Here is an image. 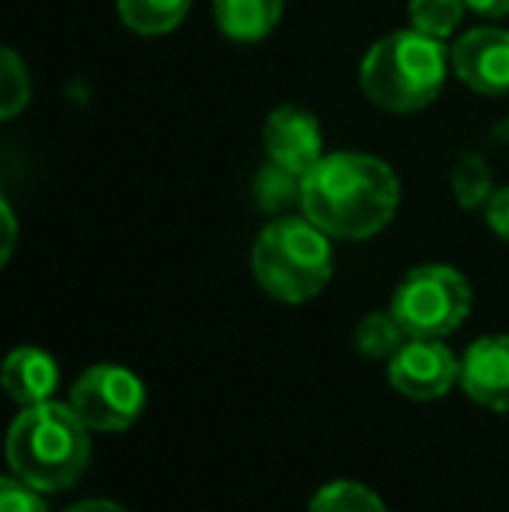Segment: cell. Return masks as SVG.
<instances>
[{"label":"cell","mask_w":509,"mask_h":512,"mask_svg":"<svg viewBox=\"0 0 509 512\" xmlns=\"http://www.w3.org/2000/svg\"><path fill=\"white\" fill-rule=\"evenodd\" d=\"M335 269L332 237L307 216H279L265 223L252 248V272L279 304H307L328 286Z\"/></svg>","instance_id":"277c9868"},{"label":"cell","mask_w":509,"mask_h":512,"mask_svg":"<svg viewBox=\"0 0 509 512\" xmlns=\"http://www.w3.org/2000/svg\"><path fill=\"white\" fill-rule=\"evenodd\" d=\"M70 405L42 401L21 408L7 432V464L39 492H63L81 481L91 460V436Z\"/></svg>","instance_id":"7a4b0ae2"},{"label":"cell","mask_w":509,"mask_h":512,"mask_svg":"<svg viewBox=\"0 0 509 512\" xmlns=\"http://www.w3.org/2000/svg\"><path fill=\"white\" fill-rule=\"evenodd\" d=\"M447 67L450 49L443 39L408 25L381 35L367 49L360 60V91L384 112L412 115L440 98Z\"/></svg>","instance_id":"3957f363"},{"label":"cell","mask_w":509,"mask_h":512,"mask_svg":"<svg viewBox=\"0 0 509 512\" xmlns=\"http://www.w3.org/2000/svg\"><path fill=\"white\" fill-rule=\"evenodd\" d=\"M0 220H4V248H0V262H11V251H14V237H18V223H14V209L11 203H0Z\"/></svg>","instance_id":"7402d4cb"},{"label":"cell","mask_w":509,"mask_h":512,"mask_svg":"<svg viewBox=\"0 0 509 512\" xmlns=\"http://www.w3.org/2000/svg\"><path fill=\"white\" fill-rule=\"evenodd\" d=\"M262 147H265V161L304 178L325 157V136H321L318 115L300 105L272 108L262 126Z\"/></svg>","instance_id":"9c48e42d"},{"label":"cell","mask_w":509,"mask_h":512,"mask_svg":"<svg viewBox=\"0 0 509 512\" xmlns=\"http://www.w3.org/2000/svg\"><path fill=\"white\" fill-rule=\"evenodd\" d=\"M286 0H210L217 32L231 42H262L276 32Z\"/></svg>","instance_id":"7c38bea8"},{"label":"cell","mask_w":509,"mask_h":512,"mask_svg":"<svg viewBox=\"0 0 509 512\" xmlns=\"http://www.w3.org/2000/svg\"><path fill=\"white\" fill-rule=\"evenodd\" d=\"M143 405H147L143 380L126 366L98 363L70 387V408L91 432H126L143 415Z\"/></svg>","instance_id":"8992f818"},{"label":"cell","mask_w":509,"mask_h":512,"mask_svg":"<svg viewBox=\"0 0 509 512\" xmlns=\"http://www.w3.org/2000/svg\"><path fill=\"white\" fill-rule=\"evenodd\" d=\"M32 98V77L14 49L0 53V119H14Z\"/></svg>","instance_id":"d6986e66"},{"label":"cell","mask_w":509,"mask_h":512,"mask_svg":"<svg viewBox=\"0 0 509 512\" xmlns=\"http://www.w3.org/2000/svg\"><path fill=\"white\" fill-rule=\"evenodd\" d=\"M252 196L255 206L265 209V213H283L290 206H300V175L265 161V168L258 171L252 182Z\"/></svg>","instance_id":"e0dca14e"},{"label":"cell","mask_w":509,"mask_h":512,"mask_svg":"<svg viewBox=\"0 0 509 512\" xmlns=\"http://www.w3.org/2000/svg\"><path fill=\"white\" fill-rule=\"evenodd\" d=\"M387 380L405 398L436 401L461 384V359L443 338H405V345L387 359Z\"/></svg>","instance_id":"52a82bcc"},{"label":"cell","mask_w":509,"mask_h":512,"mask_svg":"<svg viewBox=\"0 0 509 512\" xmlns=\"http://www.w3.org/2000/svg\"><path fill=\"white\" fill-rule=\"evenodd\" d=\"M67 512H129V509L119 506V502H109V499H88V502H77V506H70Z\"/></svg>","instance_id":"cb8c5ba5"},{"label":"cell","mask_w":509,"mask_h":512,"mask_svg":"<svg viewBox=\"0 0 509 512\" xmlns=\"http://www.w3.org/2000/svg\"><path fill=\"white\" fill-rule=\"evenodd\" d=\"M450 70L475 95H509V32L506 28H471L450 46Z\"/></svg>","instance_id":"ba28073f"},{"label":"cell","mask_w":509,"mask_h":512,"mask_svg":"<svg viewBox=\"0 0 509 512\" xmlns=\"http://www.w3.org/2000/svg\"><path fill=\"white\" fill-rule=\"evenodd\" d=\"M0 512H49L42 502V492L18 478V474H7L0 481Z\"/></svg>","instance_id":"ffe728a7"},{"label":"cell","mask_w":509,"mask_h":512,"mask_svg":"<svg viewBox=\"0 0 509 512\" xmlns=\"http://www.w3.org/2000/svg\"><path fill=\"white\" fill-rule=\"evenodd\" d=\"M307 512H387L377 492L360 481H332L311 499Z\"/></svg>","instance_id":"ac0fdd59"},{"label":"cell","mask_w":509,"mask_h":512,"mask_svg":"<svg viewBox=\"0 0 509 512\" xmlns=\"http://www.w3.org/2000/svg\"><path fill=\"white\" fill-rule=\"evenodd\" d=\"M482 213H485V223H489L492 234L509 241V185L492 192V199L485 203Z\"/></svg>","instance_id":"44dd1931"},{"label":"cell","mask_w":509,"mask_h":512,"mask_svg":"<svg viewBox=\"0 0 509 512\" xmlns=\"http://www.w3.org/2000/svg\"><path fill=\"white\" fill-rule=\"evenodd\" d=\"M461 387L475 405L509 411V335H485L461 359Z\"/></svg>","instance_id":"30bf717a"},{"label":"cell","mask_w":509,"mask_h":512,"mask_svg":"<svg viewBox=\"0 0 509 512\" xmlns=\"http://www.w3.org/2000/svg\"><path fill=\"white\" fill-rule=\"evenodd\" d=\"M56 387H60V366L46 349L35 345H21V349L7 352L4 359V391L18 401L21 408L53 401Z\"/></svg>","instance_id":"8fae6325"},{"label":"cell","mask_w":509,"mask_h":512,"mask_svg":"<svg viewBox=\"0 0 509 512\" xmlns=\"http://www.w3.org/2000/svg\"><path fill=\"white\" fill-rule=\"evenodd\" d=\"M405 328L398 324V317L391 314V307L387 310H374V314H367L360 324H356V352L367 359H391L394 352L405 345Z\"/></svg>","instance_id":"5bb4252c"},{"label":"cell","mask_w":509,"mask_h":512,"mask_svg":"<svg viewBox=\"0 0 509 512\" xmlns=\"http://www.w3.org/2000/svg\"><path fill=\"white\" fill-rule=\"evenodd\" d=\"M391 314L408 338H447L468 321L471 286L454 265H415L394 286Z\"/></svg>","instance_id":"5b68a950"},{"label":"cell","mask_w":509,"mask_h":512,"mask_svg":"<svg viewBox=\"0 0 509 512\" xmlns=\"http://www.w3.org/2000/svg\"><path fill=\"white\" fill-rule=\"evenodd\" d=\"M468 0H408V25L447 42L461 28Z\"/></svg>","instance_id":"2e32d148"},{"label":"cell","mask_w":509,"mask_h":512,"mask_svg":"<svg viewBox=\"0 0 509 512\" xmlns=\"http://www.w3.org/2000/svg\"><path fill=\"white\" fill-rule=\"evenodd\" d=\"M450 192L464 209H485L492 199L496 185H492V171L485 164V157L478 154H461V161L450 171Z\"/></svg>","instance_id":"9a60e30c"},{"label":"cell","mask_w":509,"mask_h":512,"mask_svg":"<svg viewBox=\"0 0 509 512\" xmlns=\"http://www.w3.org/2000/svg\"><path fill=\"white\" fill-rule=\"evenodd\" d=\"M401 182L374 154H325L300 178V213L335 241H367L394 220Z\"/></svg>","instance_id":"6da1fadb"},{"label":"cell","mask_w":509,"mask_h":512,"mask_svg":"<svg viewBox=\"0 0 509 512\" xmlns=\"http://www.w3.org/2000/svg\"><path fill=\"white\" fill-rule=\"evenodd\" d=\"M468 11L482 14V18H506L509 0H468Z\"/></svg>","instance_id":"603a6c76"},{"label":"cell","mask_w":509,"mask_h":512,"mask_svg":"<svg viewBox=\"0 0 509 512\" xmlns=\"http://www.w3.org/2000/svg\"><path fill=\"white\" fill-rule=\"evenodd\" d=\"M116 7L129 32L157 39L182 25L192 0H116Z\"/></svg>","instance_id":"4fadbf2b"}]
</instances>
